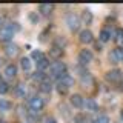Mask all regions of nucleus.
Returning <instances> with one entry per match:
<instances>
[{"label": "nucleus", "mask_w": 123, "mask_h": 123, "mask_svg": "<svg viewBox=\"0 0 123 123\" xmlns=\"http://www.w3.org/2000/svg\"><path fill=\"white\" fill-rule=\"evenodd\" d=\"M49 74L55 79H60L66 74V65L62 63V62H54V63L49 66Z\"/></svg>", "instance_id": "1"}, {"label": "nucleus", "mask_w": 123, "mask_h": 123, "mask_svg": "<svg viewBox=\"0 0 123 123\" xmlns=\"http://www.w3.org/2000/svg\"><path fill=\"white\" fill-rule=\"evenodd\" d=\"M43 106H45V102H43V98H40V97H32L29 100V109L32 111V112L42 111Z\"/></svg>", "instance_id": "2"}, {"label": "nucleus", "mask_w": 123, "mask_h": 123, "mask_svg": "<svg viewBox=\"0 0 123 123\" xmlns=\"http://www.w3.org/2000/svg\"><path fill=\"white\" fill-rule=\"evenodd\" d=\"M66 23H68V26H69L71 31H77L79 26H80V18L77 17L75 14H69L66 17Z\"/></svg>", "instance_id": "3"}, {"label": "nucleus", "mask_w": 123, "mask_h": 123, "mask_svg": "<svg viewBox=\"0 0 123 123\" xmlns=\"http://www.w3.org/2000/svg\"><path fill=\"white\" fill-rule=\"evenodd\" d=\"M14 36V31L9 28V26H3V28H0V40L2 42H11V38Z\"/></svg>", "instance_id": "4"}, {"label": "nucleus", "mask_w": 123, "mask_h": 123, "mask_svg": "<svg viewBox=\"0 0 123 123\" xmlns=\"http://www.w3.org/2000/svg\"><path fill=\"white\" fill-rule=\"evenodd\" d=\"M122 71H118V69H112V71H109L106 74V80H109V82H120L122 80Z\"/></svg>", "instance_id": "5"}, {"label": "nucleus", "mask_w": 123, "mask_h": 123, "mask_svg": "<svg viewBox=\"0 0 123 123\" xmlns=\"http://www.w3.org/2000/svg\"><path fill=\"white\" fill-rule=\"evenodd\" d=\"M79 38H80L82 43H91V42L94 40V36H92V32H91L89 29H83L82 32H80Z\"/></svg>", "instance_id": "6"}, {"label": "nucleus", "mask_w": 123, "mask_h": 123, "mask_svg": "<svg viewBox=\"0 0 123 123\" xmlns=\"http://www.w3.org/2000/svg\"><path fill=\"white\" fill-rule=\"evenodd\" d=\"M79 59L82 63H89V62H92V52L89 49H82L79 54Z\"/></svg>", "instance_id": "7"}, {"label": "nucleus", "mask_w": 123, "mask_h": 123, "mask_svg": "<svg viewBox=\"0 0 123 123\" xmlns=\"http://www.w3.org/2000/svg\"><path fill=\"white\" fill-rule=\"evenodd\" d=\"M59 83L63 85L65 88H71L72 85H74V79H72L69 74H65L63 77H60V79H59Z\"/></svg>", "instance_id": "8"}, {"label": "nucleus", "mask_w": 123, "mask_h": 123, "mask_svg": "<svg viewBox=\"0 0 123 123\" xmlns=\"http://www.w3.org/2000/svg\"><path fill=\"white\" fill-rule=\"evenodd\" d=\"M71 103H72L75 108H82V106L85 105V100H83V97H82L80 94H72V95H71Z\"/></svg>", "instance_id": "9"}, {"label": "nucleus", "mask_w": 123, "mask_h": 123, "mask_svg": "<svg viewBox=\"0 0 123 123\" xmlns=\"http://www.w3.org/2000/svg\"><path fill=\"white\" fill-rule=\"evenodd\" d=\"M52 9H54V5H51V3H42V5L38 6V11H40L42 14H45V15L51 14Z\"/></svg>", "instance_id": "10"}, {"label": "nucleus", "mask_w": 123, "mask_h": 123, "mask_svg": "<svg viewBox=\"0 0 123 123\" xmlns=\"http://www.w3.org/2000/svg\"><path fill=\"white\" fill-rule=\"evenodd\" d=\"M5 75L9 77V79H12V77L17 75V66L15 65H8L5 68Z\"/></svg>", "instance_id": "11"}, {"label": "nucleus", "mask_w": 123, "mask_h": 123, "mask_svg": "<svg viewBox=\"0 0 123 123\" xmlns=\"http://www.w3.org/2000/svg\"><path fill=\"white\" fill-rule=\"evenodd\" d=\"M37 68H38V71H45V69H48L49 68V60L46 59V57H43L42 60L37 62Z\"/></svg>", "instance_id": "12"}, {"label": "nucleus", "mask_w": 123, "mask_h": 123, "mask_svg": "<svg viewBox=\"0 0 123 123\" xmlns=\"http://www.w3.org/2000/svg\"><path fill=\"white\" fill-rule=\"evenodd\" d=\"M111 40V32L109 29H102L100 31V42H103V43H106V42Z\"/></svg>", "instance_id": "13"}, {"label": "nucleus", "mask_w": 123, "mask_h": 123, "mask_svg": "<svg viewBox=\"0 0 123 123\" xmlns=\"http://www.w3.org/2000/svg\"><path fill=\"white\" fill-rule=\"evenodd\" d=\"M15 95L20 97V98H23L26 95V88H25V85H23V83L17 85V88H15Z\"/></svg>", "instance_id": "14"}, {"label": "nucleus", "mask_w": 123, "mask_h": 123, "mask_svg": "<svg viewBox=\"0 0 123 123\" xmlns=\"http://www.w3.org/2000/svg\"><path fill=\"white\" fill-rule=\"evenodd\" d=\"M5 51H6L8 55H15L18 49H17V45H14V43H8V45H6V48H5Z\"/></svg>", "instance_id": "15"}, {"label": "nucleus", "mask_w": 123, "mask_h": 123, "mask_svg": "<svg viewBox=\"0 0 123 123\" xmlns=\"http://www.w3.org/2000/svg\"><path fill=\"white\" fill-rule=\"evenodd\" d=\"M82 20L86 23V25H89V23L92 22V14H91L89 9H85L83 12H82Z\"/></svg>", "instance_id": "16"}, {"label": "nucleus", "mask_w": 123, "mask_h": 123, "mask_svg": "<svg viewBox=\"0 0 123 123\" xmlns=\"http://www.w3.org/2000/svg\"><path fill=\"white\" fill-rule=\"evenodd\" d=\"M85 105H86V108H88L89 111H97V109H98L97 102H95V100H92V98H88L86 102H85Z\"/></svg>", "instance_id": "17"}, {"label": "nucleus", "mask_w": 123, "mask_h": 123, "mask_svg": "<svg viewBox=\"0 0 123 123\" xmlns=\"http://www.w3.org/2000/svg\"><path fill=\"white\" fill-rule=\"evenodd\" d=\"M112 54H114L115 59H117V62H123V46H118V48H115L114 51H112Z\"/></svg>", "instance_id": "18"}, {"label": "nucleus", "mask_w": 123, "mask_h": 123, "mask_svg": "<svg viewBox=\"0 0 123 123\" xmlns=\"http://www.w3.org/2000/svg\"><path fill=\"white\" fill-rule=\"evenodd\" d=\"M20 65H22V68L25 69V71H29V69H31V59L23 57V59L20 60Z\"/></svg>", "instance_id": "19"}, {"label": "nucleus", "mask_w": 123, "mask_h": 123, "mask_svg": "<svg viewBox=\"0 0 123 123\" xmlns=\"http://www.w3.org/2000/svg\"><path fill=\"white\" fill-rule=\"evenodd\" d=\"M52 89V85L48 82V80H45V82H42L40 85V91H43V92H51Z\"/></svg>", "instance_id": "20"}, {"label": "nucleus", "mask_w": 123, "mask_h": 123, "mask_svg": "<svg viewBox=\"0 0 123 123\" xmlns=\"http://www.w3.org/2000/svg\"><path fill=\"white\" fill-rule=\"evenodd\" d=\"M11 109V103L8 100H0V111H9Z\"/></svg>", "instance_id": "21"}, {"label": "nucleus", "mask_w": 123, "mask_h": 123, "mask_svg": "<svg viewBox=\"0 0 123 123\" xmlns=\"http://www.w3.org/2000/svg\"><path fill=\"white\" fill-rule=\"evenodd\" d=\"M43 54H42L40 51H32V54H31V59H32V60H36V62H38V60H42V59H43Z\"/></svg>", "instance_id": "22"}, {"label": "nucleus", "mask_w": 123, "mask_h": 123, "mask_svg": "<svg viewBox=\"0 0 123 123\" xmlns=\"http://www.w3.org/2000/svg\"><path fill=\"white\" fill-rule=\"evenodd\" d=\"M9 91V85L6 82H0V94H6Z\"/></svg>", "instance_id": "23"}, {"label": "nucleus", "mask_w": 123, "mask_h": 123, "mask_svg": "<svg viewBox=\"0 0 123 123\" xmlns=\"http://www.w3.org/2000/svg\"><path fill=\"white\" fill-rule=\"evenodd\" d=\"M94 123H109V118L106 117V115H100L94 120Z\"/></svg>", "instance_id": "24"}, {"label": "nucleus", "mask_w": 123, "mask_h": 123, "mask_svg": "<svg viewBox=\"0 0 123 123\" xmlns=\"http://www.w3.org/2000/svg\"><path fill=\"white\" fill-rule=\"evenodd\" d=\"M51 55H52V57H60V55H62V49L54 46V48L51 49Z\"/></svg>", "instance_id": "25"}, {"label": "nucleus", "mask_w": 123, "mask_h": 123, "mask_svg": "<svg viewBox=\"0 0 123 123\" xmlns=\"http://www.w3.org/2000/svg\"><path fill=\"white\" fill-rule=\"evenodd\" d=\"M117 40L120 42V43H123V29H117Z\"/></svg>", "instance_id": "26"}, {"label": "nucleus", "mask_w": 123, "mask_h": 123, "mask_svg": "<svg viewBox=\"0 0 123 123\" xmlns=\"http://www.w3.org/2000/svg\"><path fill=\"white\" fill-rule=\"evenodd\" d=\"M8 26H9V28L12 29L14 32H15V31H18V29H20V26H18L17 23H9V25H8Z\"/></svg>", "instance_id": "27"}, {"label": "nucleus", "mask_w": 123, "mask_h": 123, "mask_svg": "<svg viewBox=\"0 0 123 123\" xmlns=\"http://www.w3.org/2000/svg\"><path fill=\"white\" fill-rule=\"evenodd\" d=\"M43 123H57V122H55V118H52V117H46L43 120Z\"/></svg>", "instance_id": "28"}, {"label": "nucleus", "mask_w": 123, "mask_h": 123, "mask_svg": "<svg viewBox=\"0 0 123 123\" xmlns=\"http://www.w3.org/2000/svg\"><path fill=\"white\" fill-rule=\"evenodd\" d=\"M29 20H31V22H34V23H37V20H38V17H37L36 14H31V15H29Z\"/></svg>", "instance_id": "29"}, {"label": "nucleus", "mask_w": 123, "mask_h": 123, "mask_svg": "<svg viewBox=\"0 0 123 123\" xmlns=\"http://www.w3.org/2000/svg\"><path fill=\"white\" fill-rule=\"evenodd\" d=\"M120 89L123 91V77H122V80H120Z\"/></svg>", "instance_id": "30"}, {"label": "nucleus", "mask_w": 123, "mask_h": 123, "mask_svg": "<svg viewBox=\"0 0 123 123\" xmlns=\"http://www.w3.org/2000/svg\"><path fill=\"white\" fill-rule=\"evenodd\" d=\"M0 82H2V75H0Z\"/></svg>", "instance_id": "31"}, {"label": "nucleus", "mask_w": 123, "mask_h": 123, "mask_svg": "<svg viewBox=\"0 0 123 123\" xmlns=\"http://www.w3.org/2000/svg\"><path fill=\"white\" fill-rule=\"evenodd\" d=\"M122 118H123V112H122Z\"/></svg>", "instance_id": "32"}, {"label": "nucleus", "mask_w": 123, "mask_h": 123, "mask_svg": "<svg viewBox=\"0 0 123 123\" xmlns=\"http://www.w3.org/2000/svg\"><path fill=\"white\" fill-rule=\"evenodd\" d=\"M0 123H5V122H0Z\"/></svg>", "instance_id": "33"}, {"label": "nucleus", "mask_w": 123, "mask_h": 123, "mask_svg": "<svg viewBox=\"0 0 123 123\" xmlns=\"http://www.w3.org/2000/svg\"><path fill=\"white\" fill-rule=\"evenodd\" d=\"M0 63H2V60H0Z\"/></svg>", "instance_id": "34"}, {"label": "nucleus", "mask_w": 123, "mask_h": 123, "mask_svg": "<svg viewBox=\"0 0 123 123\" xmlns=\"http://www.w3.org/2000/svg\"><path fill=\"white\" fill-rule=\"evenodd\" d=\"M0 23H2V20H0Z\"/></svg>", "instance_id": "35"}]
</instances>
